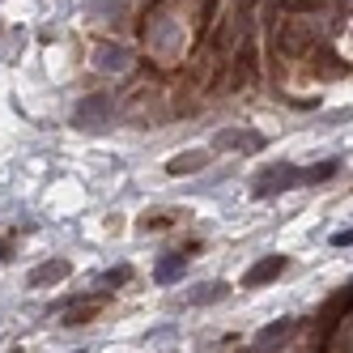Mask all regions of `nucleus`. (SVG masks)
I'll return each mask as SVG.
<instances>
[{"label": "nucleus", "mask_w": 353, "mask_h": 353, "mask_svg": "<svg viewBox=\"0 0 353 353\" xmlns=\"http://www.w3.org/2000/svg\"><path fill=\"white\" fill-rule=\"evenodd\" d=\"M311 183V174L302 170V166H290V162H276V166H268L256 183H251V196L256 200H268V196H276V192H290V188H307Z\"/></svg>", "instance_id": "1"}, {"label": "nucleus", "mask_w": 353, "mask_h": 353, "mask_svg": "<svg viewBox=\"0 0 353 353\" xmlns=\"http://www.w3.org/2000/svg\"><path fill=\"white\" fill-rule=\"evenodd\" d=\"M213 149H239V154H256V149H264V137L251 132V128H221L213 137Z\"/></svg>", "instance_id": "2"}, {"label": "nucleus", "mask_w": 353, "mask_h": 353, "mask_svg": "<svg viewBox=\"0 0 353 353\" xmlns=\"http://www.w3.org/2000/svg\"><path fill=\"white\" fill-rule=\"evenodd\" d=\"M285 268H290V260H285V256H264L260 264H251V268L243 272V285H247V290H260V285L276 281V276H281Z\"/></svg>", "instance_id": "3"}, {"label": "nucleus", "mask_w": 353, "mask_h": 353, "mask_svg": "<svg viewBox=\"0 0 353 353\" xmlns=\"http://www.w3.org/2000/svg\"><path fill=\"white\" fill-rule=\"evenodd\" d=\"M107 111H111V98L107 94H94V98H85V103L77 107V128H103L107 123Z\"/></svg>", "instance_id": "4"}, {"label": "nucleus", "mask_w": 353, "mask_h": 353, "mask_svg": "<svg viewBox=\"0 0 353 353\" xmlns=\"http://www.w3.org/2000/svg\"><path fill=\"white\" fill-rule=\"evenodd\" d=\"M68 272H72V264H68V260H47V264H39V268L26 276V285H30V290H43V285H56V281H64Z\"/></svg>", "instance_id": "5"}, {"label": "nucleus", "mask_w": 353, "mask_h": 353, "mask_svg": "<svg viewBox=\"0 0 353 353\" xmlns=\"http://www.w3.org/2000/svg\"><path fill=\"white\" fill-rule=\"evenodd\" d=\"M225 294H230L225 281H205V285H196V290L183 294V307H209V302H221Z\"/></svg>", "instance_id": "6"}, {"label": "nucleus", "mask_w": 353, "mask_h": 353, "mask_svg": "<svg viewBox=\"0 0 353 353\" xmlns=\"http://www.w3.org/2000/svg\"><path fill=\"white\" fill-rule=\"evenodd\" d=\"M183 272H188V256H183V251H174V256H162V260H158L154 281H158V285H170V281H179Z\"/></svg>", "instance_id": "7"}, {"label": "nucleus", "mask_w": 353, "mask_h": 353, "mask_svg": "<svg viewBox=\"0 0 353 353\" xmlns=\"http://www.w3.org/2000/svg\"><path fill=\"white\" fill-rule=\"evenodd\" d=\"M209 166V149H200V154H179V158H170L166 162V174H196V170H205Z\"/></svg>", "instance_id": "8"}, {"label": "nucleus", "mask_w": 353, "mask_h": 353, "mask_svg": "<svg viewBox=\"0 0 353 353\" xmlns=\"http://www.w3.org/2000/svg\"><path fill=\"white\" fill-rule=\"evenodd\" d=\"M298 327V319H276V323H268V327H260L256 332V345L264 349V345H272V341H281V336H290Z\"/></svg>", "instance_id": "9"}, {"label": "nucleus", "mask_w": 353, "mask_h": 353, "mask_svg": "<svg viewBox=\"0 0 353 353\" xmlns=\"http://www.w3.org/2000/svg\"><path fill=\"white\" fill-rule=\"evenodd\" d=\"M98 68H128V52H123V47H107V52H98Z\"/></svg>", "instance_id": "10"}, {"label": "nucleus", "mask_w": 353, "mask_h": 353, "mask_svg": "<svg viewBox=\"0 0 353 353\" xmlns=\"http://www.w3.org/2000/svg\"><path fill=\"white\" fill-rule=\"evenodd\" d=\"M174 217H179V213H145V217L137 221V230H141V234H149V230H162V225H170Z\"/></svg>", "instance_id": "11"}, {"label": "nucleus", "mask_w": 353, "mask_h": 353, "mask_svg": "<svg viewBox=\"0 0 353 353\" xmlns=\"http://www.w3.org/2000/svg\"><path fill=\"white\" fill-rule=\"evenodd\" d=\"M123 281H132V268H128V264H119V268L103 272V285H111V290H119Z\"/></svg>", "instance_id": "12"}, {"label": "nucleus", "mask_w": 353, "mask_h": 353, "mask_svg": "<svg viewBox=\"0 0 353 353\" xmlns=\"http://www.w3.org/2000/svg\"><path fill=\"white\" fill-rule=\"evenodd\" d=\"M94 311H98V302H85V307H72L64 323H68V327H77V323H90V315H94Z\"/></svg>", "instance_id": "13"}, {"label": "nucleus", "mask_w": 353, "mask_h": 353, "mask_svg": "<svg viewBox=\"0 0 353 353\" xmlns=\"http://www.w3.org/2000/svg\"><path fill=\"white\" fill-rule=\"evenodd\" d=\"M332 247H353V225H349V230H336V234H332Z\"/></svg>", "instance_id": "14"}, {"label": "nucleus", "mask_w": 353, "mask_h": 353, "mask_svg": "<svg viewBox=\"0 0 353 353\" xmlns=\"http://www.w3.org/2000/svg\"><path fill=\"white\" fill-rule=\"evenodd\" d=\"M77 353H90V349H77Z\"/></svg>", "instance_id": "15"}]
</instances>
